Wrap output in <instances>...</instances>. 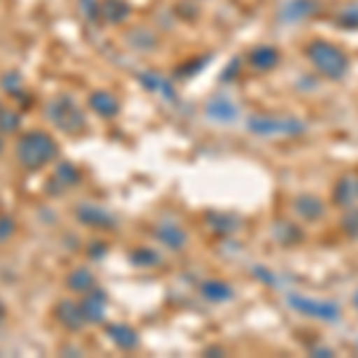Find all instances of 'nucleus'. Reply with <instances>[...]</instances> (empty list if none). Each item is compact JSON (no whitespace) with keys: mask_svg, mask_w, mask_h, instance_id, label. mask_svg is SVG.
I'll return each mask as SVG.
<instances>
[{"mask_svg":"<svg viewBox=\"0 0 358 358\" xmlns=\"http://www.w3.org/2000/svg\"><path fill=\"white\" fill-rule=\"evenodd\" d=\"M303 53L310 60V65L317 69V74H322L330 82H342L346 74H349L351 67L349 55L337 43L327 41V38H313V41H308Z\"/></svg>","mask_w":358,"mask_h":358,"instance_id":"obj_1","label":"nucleus"},{"mask_svg":"<svg viewBox=\"0 0 358 358\" xmlns=\"http://www.w3.org/2000/svg\"><path fill=\"white\" fill-rule=\"evenodd\" d=\"M248 129L258 136H299L306 131V122L296 117H253Z\"/></svg>","mask_w":358,"mask_h":358,"instance_id":"obj_2","label":"nucleus"},{"mask_svg":"<svg viewBox=\"0 0 358 358\" xmlns=\"http://www.w3.org/2000/svg\"><path fill=\"white\" fill-rule=\"evenodd\" d=\"M289 306L306 317H315V320L337 322L339 320V303L337 301H320V299L299 296V294H289Z\"/></svg>","mask_w":358,"mask_h":358,"instance_id":"obj_3","label":"nucleus"},{"mask_svg":"<svg viewBox=\"0 0 358 358\" xmlns=\"http://www.w3.org/2000/svg\"><path fill=\"white\" fill-rule=\"evenodd\" d=\"M294 210L306 222H317L325 217V203L315 194H301L299 199H294Z\"/></svg>","mask_w":358,"mask_h":358,"instance_id":"obj_4","label":"nucleus"},{"mask_svg":"<svg viewBox=\"0 0 358 358\" xmlns=\"http://www.w3.org/2000/svg\"><path fill=\"white\" fill-rule=\"evenodd\" d=\"M248 62H251L258 72H268V69L277 67V62H280V50L273 48V45H261V48H253L251 55H248Z\"/></svg>","mask_w":358,"mask_h":358,"instance_id":"obj_5","label":"nucleus"},{"mask_svg":"<svg viewBox=\"0 0 358 358\" xmlns=\"http://www.w3.org/2000/svg\"><path fill=\"white\" fill-rule=\"evenodd\" d=\"M358 199L356 194V182L351 177H342L337 184H334V194H332V201L342 208H351L354 201Z\"/></svg>","mask_w":358,"mask_h":358,"instance_id":"obj_6","label":"nucleus"},{"mask_svg":"<svg viewBox=\"0 0 358 358\" xmlns=\"http://www.w3.org/2000/svg\"><path fill=\"white\" fill-rule=\"evenodd\" d=\"M317 8H320V3H317V0H292V3L287 5V10H285V17L289 22H299V20H306V17L315 15Z\"/></svg>","mask_w":358,"mask_h":358,"instance_id":"obj_7","label":"nucleus"},{"mask_svg":"<svg viewBox=\"0 0 358 358\" xmlns=\"http://www.w3.org/2000/svg\"><path fill=\"white\" fill-rule=\"evenodd\" d=\"M208 115L210 117H215V120H222V122H227V120H234V106L232 103H227V101H217V103H210L208 106Z\"/></svg>","mask_w":358,"mask_h":358,"instance_id":"obj_8","label":"nucleus"},{"mask_svg":"<svg viewBox=\"0 0 358 358\" xmlns=\"http://www.w3.org/2000/svg\"><path fill=\"white\" fill-rule=\"evenodd\" d=\"M203 294L208 299H213V301H227L232 296V289L227 285H222V282H208L203 287Z\"/></svg>","mask_w":358,"mask_h":358,"instance_id":"obj_9","label":"nucleus"},{"mask_svg":"<svg viewBox=\"0 0 358 358\" xmlns=\"http://www.w3.org/2000/svg\"><path fill=\"white\" fill-rule=\"evenodd\" d=\"M337 24L339 27H346V29H358V3L346 5V8L339 10Z\"/></svg>","mask_w":358,"mask_h":358,"instance_id":"obj_10","label":"nucleus"},{"mask_svg":"<svg viewBox=\"0 0 358 358\" xmlns=\"http://www.w3.org/2000/svg\"><path fill=\"white\" fill-rule=\"evenodd\" d=\"M342 229L351 236V239H358V208H354V206L349 208V213L342 217Z\"/></svg>","mask_w":358,"mask_h":358,"instance_id":"obj_11","label":"nucleus"},{"mask_svg":"<svg viewBox=\"0 0 358 358\" xmlns=\"http://www.w3.org/2000/svg\"><path fill=\"white\" fill-rule=\"evenodd\" d=\"M282 227H285V236H280L282 244H299L301 241V229L296 227V224L292 222H282Z\"/></svg>","mask_w":358,"mask_h":358,"instance_id":"obj_12","label":"nucleus"},{"mask_svg":"<svg viewBox=\"0 0 358 358\" xmlns=\"http://www.w3.org/2000/svg\"><path fill=\"white\" fill-rule=\"evenodd\" d=\"M354 306H356V308H358V292L354 294Z\"/></svg>","mask_w":358,"mask_h":358,"instance_id":"obj_13","label":"nucleus"},{"mask_svg":"<svg viewBox=\"0 0 358 358\" xmlns=\"http://www.w3.org/2000/svg\"><path fill=\"white\" fill-rule=\"evenodd\" d=\"M356 194H358V179H356Z\"/></svg>","mask_w":358,"mask_h":358,"instance_id":"obj_14","label":"nucleus"}]
</instances>
